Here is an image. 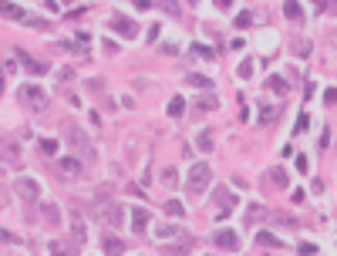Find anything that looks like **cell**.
Listing matches in <instances>:
<instances>
[{
  "label": "cell",
  "instance_id": "52a82bcc",
  "mask_svg": "<svg viewBox=\"0 0 337 256\" xmlns=\"http://www.w3.org/2000/svg\"><path fill=\"white\" fill-rule=\"evenodd\" d=\"M152 236H155V240H159L162 246H169V243H176V240L182 236V229H179V226H159V229H155Z\"/></svg>",
  "mask_w": 337,
  "mask_h": 256
},
{
  "label": "cell",
  "instance_id": "7c38bea8",
  "mask_svg": "<svg viewBox=\"0 0 337 256\" xmlns=\"http://www.w3.org/2000/svg\"><path fill=\"white\" fill-rule=\"evenodd\" d=\"M108 27H115V31H122V34H128V37H135V24L128 20V17H122V14H115V17L108 20Z\"/></svg>",
  "mask_w": 337,
  "mask_h": 256
},
{
  "label": "cell",
  "instance_id": "ac0fdd59",
  "mask_svg": "<svg viewBox=\"0 0 337 256\" xmlns=\"http://www.w3.org/2000/svg\"><path fill=\"white\" fill-rule=\"evenodd\" d=\"M267 91H273V95H287V91H290V84H287L283 78H276V74H273V78L267 81Z\"/></svg>",
  "mask_w": 337,
  "mask_h": 256
},
{
  "label": "cell",
  "instance_id": "d6a6232c",
  "mask_svg": "<svg viewBox=\"0 0 337 256\" xmlns=\"http://www.w3.org/2000/svg\"><path fill=\"white\" fill-rule=\"evenodd\" d=\"M44 219L58 226V219H61V212H58V206H44Z\"/></svg>",
  "mask_w": 337,
  "mask_h": 256
},
{
  "label": "cell",
  "instance_id": "cb8c5ba5",
  "mask_svg": "<svg viewBox=\"0 0 337 256\" xmlns=\"http://www.w3.org/2000/svg\"><path fill=\"white\" fill-rule=\"evenodd\" d=\"M182 112H186V98H172L169 101V118H179Z\"/></svg>",
  "mask_w": 337,
  "mask_h": 256
},
{
  "label": "cell",
  "instance_id": "277c9868",
  "mask_svg": "<svg viewBox=\"0 0 337 256\" xmlns=\"http://www.w3.org/2000/svg\"><path fill=\"white\" fill-rule=\"evenodd\" d=\"M212 243L219 246V250H240V236L233 233V229H219V233H212Z\"/></svg>",
  "mask_w": 337,
  "mask_h": 256
},
{
  "label": "cell",
  "instance_id": "ab89813d",
  "mask_svg": "<svg viewBox=\"0 0 337 256\" xmlns=\"http://www.w3.org/2000/svg\"><path fill=\"white\" fill-rule=\"evenodd\" d=\"M3 202H7V195H3V192H0V206H3Z\"/></svg>",
  "mask_w": 337,
  "mask_h": 256
},
{
  "label": "cell",
  "instance_id": "836d02e7",
  "mask_svg": "<svg viewBox=\"0 0 337 256\" xmlns=\"http://www.w3.org/2000/svg\"><path fill=\"white\" fill-rule=\"evenodd\" d=\"M71 233H74V240H81V243H84V223H81L78 216H74V226H71Z\"/></svg>",
  "mask_w": 337,
  "mask_h": 256
},
{
  "label": "cell",
  "instance_id": "5bb4252c",
  "mask_svg": "<svg viewBox=\"0 0 337 256\" xmlns=\"http://www.w3.org/2000/svg\"><path fill=\"white\" fill-rule=\"evenodd\" d=\"M270 223H276V226H283V229H297V219L293 216H287V212H267Z\"/></svg>",
  "mask_w": 337,
  "mask_h": 256
},
{
  "label": "cell",
  "instance_id": "4fadbf2b",
  "mask_svg": "<svg viewBox=\"0 0 337 256\" xmlns=\"http://www.w3.org/2000/svg\"><path fill=\"white\" fill-rule=\"evenodd\" d=\"M145 226H148V209L135 206V209H132V229H135V233H145Z\"/></svg>",
  "mask_w": 337,
  "mask_h": 256
},
{
  "label": "cell",
  "instance_id": "60d3db41",
  "mask_svg": "<svg viewBox=\"0 0 337 256\" xmlns=\"http://www.w3.org/2000/svg\"><path fill=\"white\" fill-rule=\"evenodd\" d=\"M0 95H3V74H0Z\"/></svg>",
  "mask_w": 337,
  "mask_h": 256
},
{
  "label": "cell",
  "instance_id": "9a60e30c",
  "mask_svg": "<svg viewBox=\"0 0 337 256\" xmlns=\"http://www.w3.org/2000/svg\"><path fill=\"white\" fill-rule=\"evenodd\" d=\"M125 253V243L118 236H105V256H122Z\"/></svg>",
  "mask_w": 337,
  "mask_h": 256
},
{
  "label": "cell",
  "instance_id": "ffe728a7",
  "mask_svg": "<svg viewBox=\"0 0 337 256\" xmlns=\"http://www.w3.org/2000/svg\"><path fill=\"white\" fill-rule=\"evenodd\" d=\"M196 145H199V152H212V128H206V131H199V138H196Z\"/></svg>",
  "mask_w": 337,
  "mask_h": 256
},
{
  "label": "cell",
  "instance_id": "8992f818",
  "mask_svg": "<svg viewBox=\"0 0 337 256\" xmlns=\"http://www.w3.org/2000/svg\"><path fill=\"white\" fill-rule=\"evenodd\" d=\"M0 159H3L7 165H17V162H20V152H17V142H14V138H3V142H0Z\"/></svg>",
  "mask_w": 337,
  "mask_h": 256
},
{
  "label": "cell",
  "instance_id": "30bf717a",
  "mask_svg": "<svg viewBox=\"0 0 337 256\" xmlns=\"http://www.w3.org/2000/svg\"><path fill=\"white\" fill-rule=\"evenodd\" d=\"M101 219H105L112 229H118V226H122V206H101Z\"/></svg>",
  "mask_w": 337,
  "mask_h": 256
},
{
  "label": "cell",
  "instance_id": "f35d334b",
  "mask_svg": "<svg viewBox=\"0 0 337 256\" xmlns=\"http://www.w3.org/2000/svg\"><path fill=\"white\" fill-rule=\"evenodd\" d=\"M290 199H293V206H297V202H304V189H293V192H290Z\"/></svg>",
  "mask_w": 337,
  "mask_h": 256
},
{
  "label": "cell",
  "instance_id": "e0dca14e",
  "mask_svg": "<svg viewBox=\"0 0 337 256\" xmlns=\"http://www.w3.org/2000/svg\"><path fill=\"white\" fill-rule=\"evenodd\" d=\"M162 209H165V212H169L172 219H182V216H186V206H182L179 199H169V202H165Z\"/></svg>",
  "mask_w": 337,
  "mask_h": 256
},
{
  "label": "cell",
  "instance_id": "4316f807",
  "mask_svg": "<svg viewBox=\"0 0 337 256\" xmlns=\"http://www.w3.org/2000/svg\"><path fill=\"white\" fill-rule=\"evenodd\" d=\"M236 78H243V81H250V78H253V61H250V58H243V64L236 67Z\"/></svg>",
  "mask_w": 337,
  "mask_h": 256
},
{
  "label": "cell",
  "instance_id": "f1b7e54d",
  "mask_svg": "<svg viewBox=\"0 0 337 256\" xmlns=\"http://www.w3.org/2000/svg\"><path fill=\"white\" fill-rule=\"evenodd\" d=\"M276 115H280V108H270V105H263V108H260V125H270Z\"/></svg>",
  "mask_w": 337,
  "mask_h": 256
},
{
  "label": "cell",
  "instance_id": "1f68e13d",
  "mask_svg": "<svg viewBox=\"0 0 337 256\" xmlns=\"http://www.w3.org/2000/svg\"><path fill=\"white\" fill-rule=\"evenodd\" d=\"M41 152H44V155H54V152H58V142H54V138H41Z\"/></svg>",
  "mask_w": 337,
  "mask_h": 256
},
{
  "label": "cell",
  "instance_id": "44dd1931",
  "mask_svg": "<svg viewBox=\"0 0 337 256\" xmlns=\"http://www.w3.org/2000/svg\"><path fill=\"white\" fill-rule=\"evenodd\" d=\"M162 186H165V189H176V186H179V172H176V169H162Z\"/></svg>",
  "mask_w": 337,
  "mask_h": 256
},
{
  "label": "cell",
  "instance_id": "484cf974",
  "mask_svg": "<svg viewBox=\"0 0 337 256\" xmlns=\"http://www.w3.org/2000/svg\"><path fill=\"white\" fill-rule=\"evenodd\" d=\"M246 219H250V223H257V219H267V209H263L260 202H253V206L246 209Z\"/></svg>",
  "mask_w": 337,
  "mask_h": 256
},
{
  "label": "cell",
  "instance_id": "d590c367",
  "mask_svg": "<svg viewBox=\"0 0 337 256\" xmlns=\"http://www.w3.org/2000/svg\"><path fill=\"white\" fill-rule=\"evenodd\" d=\"M307 125H310V118H307V115H300V118H297V131H307Z\"/></svg>",
  "mask_w": 337,
  "mask_h": 256
},
{
  "label": "cell",
  "instance_id": "ba28073f",
  "mask_svg": "<svg viewBox=\"0 0 337 256\" xmlns=\"http://www.w3.org/2000/svg\"><path fill=\"white\" fill-rule=\"evenodd\" d=\"M17 61L24 64V67H27V71H31V74H48V71H51V67H48V64L34 61V58H31V54H27V51H17Z\"/></svg>",
  "mask_w": 337,
  "mask_h": 256
},
{
  "label": "cell",
  "instance_id": "d4e9b609",
  "mask_svg": "<svg viewBox=\"0 0 337 256\" xmlns=\"http://www.w3.org/2000/svg\"><path fill=\"white\" fill-rule=\"evenodd\" d=\"M270 182H273V189H287V172L283 169H273L270 172Z\"/></svg>",
  "mask_w": 337,
  "mask_h": 256
},
{
  "label": "cell",
  "instance_id": "8fae6325",
  "mask_svg": "<svg viewBox=\"0 0 337 256\" xmlns=\"http://www.w3.org/2000/svg\"><path fill=\"white\" fill-rule=\"evenodd\" d=\"M193 246H196V240H193L189 233H182V240H179V243H169V253H172V256H186Z\"/></svg>",
  "mask_w": 337,
  "mask_h": 256
},
{
  "label": "cell",
  "instance_id": "7402d4cb",
  "mask_svg": "<svg viewBox=\"0 0 337 256\" xmlns=\"http://www.w3.org/2000/svg\"><path fill=\"white\" fill-rule=\"evenodd\" d=\"M51 256H74V246H67V243H61V240H54V243H51Z\"/></svg>",
  "mask_w": 337,
  "mask_h": 256
},
{
  "label": "cell",
  "instance_id": "8d00e7d4",
  "mask_svg": "<svg viewBox=\"0 0 337 256\" xmlns=\"http://www.w3.org/2000/svg\"><path fill=\"white\" fill-rule=\"evenodd\" d=\"M162 10H165V14H172V17H179V3H165Z\"/></svg>",
  "mask_w": 337,
  "mask_h": 256
},
{
  "label": "cell",
  "instance_id": "9c48e42d",
  "mask_svg": "<svg viewBox=\"0 0 337 256\" xmlns=\"http://www.w3.org/2000/svg\"><path fill=\"white\" fill-rule=\"evenodd\" d=\"M14 189L20 192L24 199H31V202L41 195V189H37V182H34V179H17V182H14Z\"/></svg>",
  "mask_w": 337,
  "mask_h": 256
},
{
  "label": "cell",
  "instance_id": "4dcf8cb0",
  "mask_svg": "<svg viewBox=\"0 0 337 256\" xmlns=\"http://www.w3.org/2000/svg\"><path fill=\"white\" fill-rule=\"evenodd\" d=\"M233 20H236V27L243 31V27H250V24H253V14H250V10H240V14H236Z\"/></svg>",
  "mask_w": 337,
  "mask_h": 256
},
{
  "label": "cell",
  "instance_id": "f546056e",
  "mask_svg": "<svg viewBox=\"0 0 337 256\" xmlns=\"http://www.w3.org/2000/svg\"><path fill=\"white\" fill-rule=\"evenodd\" d=\"M212 108H219V98H216V95H206V98H199V112H212Z\"/></svg>",
  "mask_w": 337,
  "mask_h": 256
},
{
  "label": "cell",
  "instance_id": "83f0119b",
  "mask_svg": "<svg viewBox=\"0 0 337 256\" xmlns=\"http://www.w3.org/2000/svg\"><path fill=\"white\" fill-rule=\"evenodd\" d=\"M257 243H260V246H273V250H280V246H283V243H280L276 236H270V233H257Z\"/></svg>",
  "mask_w": 337,
  "mask_h": 256
},
{
  "label": "cell",
  "instance_id": "e575fe53",
  "mask_svg": "<svg viewBox=\"0 0 337 256\" xmlns=\"http://www.w3.org/2000/svg\"><path fill=\"white\" fill-rule=\"evenodd\" d=\"M196 54H199V58H216V51H212V48H202V44H196Z\"/></svg>",
  "mask_w": 337,
  "mask_h": 256
},
{
  "label": "cell",
  "instance_id": "6da1fadb",
  "mask_svg": "<svg viewBox=\"0 0 337 256\" xmlns=\"http://www.w3.org/2000/svg\"><path fill=\"white\" fill-rule=\"evenodd\" d=\"M209 179H212V169L206 165V162H196L193 169H189V192L193 195H199V192H206V186H209Z\"/></svg>",
  "mask_w": 337,
  "mask_h": 256
},
{
  "label": "cell",
  "instance_id": "603a6c76",
  "mask_svg": "<svg viewBox=\"0 0 337 256\" xmlns=\"http://www.w3.org/2000/svg\"><path fill=\"white\" fill-rule=\"evenodd\" d=\"M283 14H287V17H290V20H300V17H304V7H300V3H293V0H290V3H283Z\"/></svg>",
  "mask_w": 337,
  "mask_h": 256
},
{
  "label": "cell",
  "instance_id": "74e56055",
  "mask_svg": "<svg viewBox=\"0 0 337 256\" xmlns=\"http://www.w3.org/2000/svg\"><path fill=\"white\" fill-rule=\"evenodd\" d=\"M331 145V128H324V135H321V148H327Z\"/></svg>",
  "mask_w": 337,
  "mask_h": 256
},
{
  "label": "cell",
  "instance_id": "d6986e66",
  "mask_svg": "<svg viewBox=\"0 0 337 256\" xmlns=\"http://www.w3.org/2000/svg\"><path fill=\"white\" fill-rule=\"evenodd\" d=\"M186 78H189V84H193V88H206V91L212 88V78H206V74H196V71H189Z\"/></svg>",
  "mask_w": 337,
  "mask_h": 256
},
{
  "label": "cell",
  "instance_id": "5b68a950",
  "mask_svg": "<svg viewBox=\"0 0 337 256\" xmlns=\"http://www.w3.org/2000/svg\"><path fill=\"white\" fill-rule=\"evenodd\" d=\"M61 131H64V138L81 152V148H88V138H84V131H78V125L74 122H61Z\"/></svg>",
  "mask_w": 337,
  "mask_h": 256
},
{
  "label": "cell",
  "instance_id": "3957f363",
  "mask_svg": "<svg viewBox=\"0 0 337 256\" xmlns=\"http://www.w3.org/2000/svg\"><path fill=\"white\" fill-rule=\"evenodd\" d=\"M54 169H58V176H64V179H78V176H81V159H78V155L58 159V162H54Z\"/></svg>",
  "mask_w": 337,
  "mask_h": 256
},
{
  "label": "cell",
  "instance_id": "2e32d148",
  "mask_svg": "<svg viewBox=\"0 0 337 256\" xmlns=\"http://www.w3.org/2000/svg\"><path fill=\"white\" fill-rule=\"evenodd\" d=\"M0 14H3V17H14V20H27V14H24L17 3H0Z\"/></svg>",
  "mask_w": 337,
  "mask_h": 256
},
{
  "label": "cell",
  "instance_id": "7a4b0ae2",
  "mask_svg": "<svg viewBox=\"0 0 337 256\" xmlns=\"http://www.w3.org/2000/svg\"><path fill=\"white\" fill-rule=\"evenodd\" d=\"M20 101H24L27 108H34V112H48V108H51V98H48V91H41V88H20Z\"/></svg>",
  "mask_w": 337,
  "mask_h": 256
}]
</instances>
